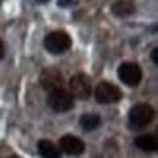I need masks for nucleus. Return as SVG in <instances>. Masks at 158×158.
I'll return each instance as SVG.
<instances>
[{
	"instance_id": "nucleus-1",
	"label": "nucleus",
	"mask_w": 158,
	"mask_h": 158,
	"mask_svg": "<svg viewBox=\"0 0 158 158\" xmlns=\"http://www.w3.org/2000/svg\"><path fill=\"white\" fill-rule=\"evenodd\" d=\"M154 119V107L148 106V104H137L131 107V113H129V123L133 129H143L147 127L150 121Z\"/></svg>"
},
{
	"instance_id": "nucleus-2",
	"label": "nucleus",
	"mask_w": 158,
	"mask_h": 158,
	"mask_svg": "<svg viewBox=\"0 0 158 158\" xmlns=\"http://www.w3.org/2000/svg\"><path fill=\"white\" fill-rule=\"evenodd\" d=\"M47 104H49V107L55 113H64V111H69V109L74 106V98H72L66 90L60 88V90H53V92H49Z\"/></svg>"
},
{
	"instance_id": "nucleus-3",
	"label": "nucleus",
	"mask_w": 158,
	"mask_h": 158,
	"mask_svg": "<svg viewBox=\"0 0 158 158\" xmlns=\"http://www.w3.org/2000/svg\"><path fill=\"white\" fill-rule=\"evenodd\" d=\"M45 49L53 55H60L70 49V35L64 31H51L45 37Z\"/></svg>"
},
{
	"instance_id": "nucleus-4",
	"label": "nucleus",
	"mask_w": 158,
	"mask_h": 158,
	"mask_svg": "<svg viewBox=\"0 0 158 158\" xmlns=\"http://www.w3.org/2000/svg\"><path fill=\"white\" fill-rule=\"evenodd\" d=\"M94 96L98 104H115L121 100V90L111 82H100L94 88Z\"/></svg>"
},
{
	"instance_id": "nucleus-5",
	"label": "nucleus",
	"mask_w": 158,
	"mask_h": 158,
	"mask_svg": "<svg viewBox=\"0 0 158 158\" xmlns=\"http://www.w3.org/2000/svg\"><path fill=\"white\" fill-rule=\"evenodd\" d=\"M69 94L72 98L86 100L92 94V86H90V78L86 74H74L69 80Z\"/></svg>"
},
{
	"instance_id": "nucleus-6",
	"label": "nucleus",
	"mask_w": 158,
	"mask_h": 158,
	"mask_svg": "<svg viewBox=\"0 0 158 158\" xmlns=\"http://www.w3.org/2000/svg\"><path fill=\"white\" fill-rule=\"evenodd\" d=\"M119 78L127 86H137L143 78V70L137 63H123L119 66Z\"/></svg>"
},
{
	"instance_id": "nucleus-7",
	"label": "nucleus",
	"mask_w": 158,
	"mask_h": 158,
	"mask_svg": "<svg viewBox=\"0 0 158 158\" xmlns=\"http://www.w3.org/2000/svg\"><path fill=\"white\" fill-rule=\"evenodd\" d=\"M59 150H63L64 154H70V156H78L84 152V143L74 135H64L59 143Z\"/></svg>"
},
{
	"instance_id": "nucleus-8",
	"label": "nucleus",
	"mask_w": 158,
	"mask_h": 158,
	"mask_svg": "<svg viewBox=\"0 0 158 158\" xmlns=\"http://www.w3.org/2000/svg\"><path fill=\"white\" fill-rule=\"evenodd\" d=\"M41 86H43L47 92H53V90H60L63 88V76H60L59 70L49 69V70H43L41 74Z\"/></svg>"
},
{
	"instance_id": "nucleus-9",
	"label": "nucleus",
	"mask_w": 158,
	"mask_h": 158,
	"mask_svg": "<svg viewBox=\"0 0 158 158\" xmlns=\"http://www.w3.org/2000/svg\"><path fill=\"white\" fill-rule=\"evenodd\" d=\"M37 150H39L41 158H60V150L55 147V143L47 141V139L37 143Z\"/></svg>"
},
{
	"instance_id": "nucleus-10",
	"label": "nucleus",
	"mask_w": 158,
	"mask_h": 158,
	"mask_svg": "<svg viewBox=\"0 0 158 158\" xmlns=\"http://www.w3.org/2000/svg\"><path fill=\"white\" fill-rule=\"evenodd\" d=\"M111 12L117 18H127L135 12V4H133L131 0H117V2L111 6Z\"/></svg>"
},
{
	"instance_id": "nucleus-11",
	"label": "nucleus",
	"mask_w": 158,
	"mask_h": 158,
	"mask_svg": "<svg viewBox=\"0 0 158 158\" xmlns=\"http://www.w3.org/2000/svg\"><path fill=\"white\" fill-rule=\"evenodd\" d=\"M135 144H137V148L144 150V152H154V150L158 148V141H156L154 135H141V137H137Z\"/></svg>"
},
{
	"instance_id": "nucleus-12",
	"label": "nucleus",
	"mask_w": 158,
	"mask_h": 158,
	"mask_svg": "<svg viewBox=\"0 0 158 158\" xmlns=\"http://www.w3.org/2000/svg\"><path fill=\"white\" fill-rule=\"evenodd\" d=\"M80 127L84 131H94L96 127H100V115L96 113H86L80 117Z\"/></svg>"
},
{
	"instance_id": "nucleus-13",
	"label": "nucleus",
	"mask_w": 158,
	"mask_h": 158,
	"mask_svg": "<svg viewBox=\"0 0 158 158\" xmlns=\"http://www.w3.org/2000/svg\"><path fill=\"white\" fill-rule=\"evenodd\" d=\"M4 53H6V49H4V43H2V39H0V60L4 59Z\"/></svg>"
},
{
	"instance_id": "nucleus-14",
	"label": "nucleus",
	"mask_w": 158,
	"mask_h": 158,
	"mask_svg": "<svg viewBox=\"0 0 158 158\" xmlns=\"http://www.w3.org/2000/svg\"><path fill=\"white\" fill-rule=\"evenodd\" d=\"M152 60H154V63H158V51L156 49H152Z\"/></svg>"
},
{
	"instance_id": "nucleus-15",
	"label": "nucleus",
	"mask_w": 158,
	"mask_h": 158,
	"mask_svg": "<svg viewBox=\"0 0 158 158\" xmlns=\"http://www.w3.org/2000/svg\"><path fill=\"white\" fill-rule=\"evenodd\" d=\"M39 2H47V0H39Z\"/></svg>"
},
{
	"instance_id": "nucleus-16",
	"label": "nucleus",
	"mask_w": 158,
	"mask_h": 158,
	"mask_svg": "<svg viewBox=\"0 0 158 158\" xmlns=\"http://www.w3.org/2000/svg\"><path fill=\"white\" fill-rule=\"evenodd\" d=\"M10 158H18V156H10Z\"/></svg>"
}]
</instances>
